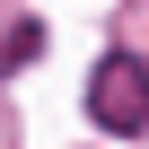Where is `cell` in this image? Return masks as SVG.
<instances>
[{
	"label": "cell",
	"mask_w": 149,
	"mask_h": 149,
	"mask_svg": "<svg viewBox=\"0 0 149 149\" xmlns=\"http://www.w3.org/2000/svg\"><path fill=\"white\" fill-rule=\"evenodd\" d=\"M35 53H44V35H35V18H26V26H18V35H9V61H18V70H26V61H35Z\"/></svg>",
	"instance_id": "2"
},
{
	"label": "cell",
	"mask_w": 149,
	"mask_h": 149,
	"mask_svg": "<svg viewBox=\"0 0 149 149\" xmlns=\"http://www.w3.org/2000/svg\"><path fill=\"white\" fill-rule=\"evenodd\" d=\"M88 114L105 132H149V61L140 53H105L88 70Z\"/></svg>",
	"instance_id": "1"
}]
</instances>
